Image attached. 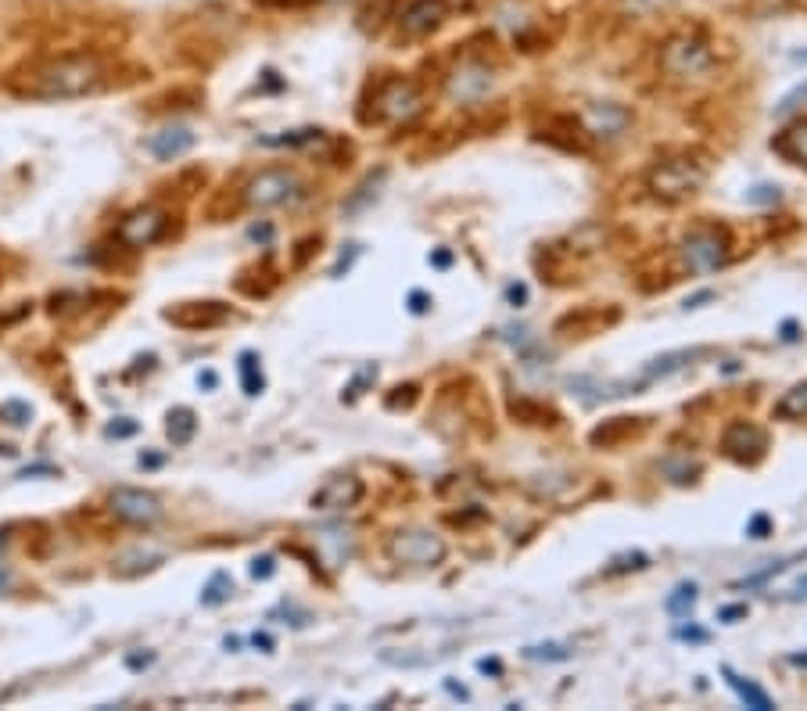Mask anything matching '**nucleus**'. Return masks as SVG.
Segmentation results:
<instances>
[{"mask_svg": "<svg viewBox=\"0 0 807 711\" xmlns=\"http://www.w3.org/2000/svg\"><path fill=\"white\" fill-rule=\"evenodd\" d=\"M772 152L778 158L793 162V166H807V119L804 122H793L778 136H772Z\"/></svg>", "mask_w": 807, "mask_h": 711, "instance_id": "dca6fc26", "label": "nucleus"}, {"mask_svg": "<svg viewBox=\"0 0 807 711\" xmlns=\"http://www.w3.org/2000/svg\"><path fill=\"white\" fill-rule=\"evenodd\" d=\"M707 181V166L689 155H675V158H656L653 169L646 173V187L653 198L661 201H682L696 195Z\"/></svg>", "mask_w": 807, "mask_h": 711, "instance_id": "7ed1b4c3", "label": "nucleus"}, {"mask_svg": "<svg viewBox=\"0 0 807 711\" xmlns=\"http://www.w3.org/2000/svg\"><path fill=\"white\" fill-rule=\"evenodd\" d=\"M158 565H162V554H155V550H133V554H122L115 560V576L119 579H133V576H141V571H152Z\"/></svg>", "mask_w": 807, "mask_h": 711, "instance_id": "6ab92c4d", "label": "nucleus"}, {"mask_svg": "<svg viewBox=\"0 0 807 711\" xmlns=\"http://www.w3.org/2000/svg\"><path fill=\"white\" fill-rule=\"evenodd\" d=\"M152 661H155V654H130V658H126L130 668H144V665H152Z\"/></svg>", "mask_w": 807, "mask_h": 711, "instance_id": "c9c22d12", "label": "nucleus"}, {"mask_svg": "<svg viewBox=\"0 0 807 711\" xmlns=\"http://www.w3.org/2000/svg\"><path fill=\"white\" fill-rule=\"evenodd\" d=\"M445 554H449L445 539L428 528H402L388 539V557L406 568H438Z\"/></svg>", "mask_w": 807, "mask_h": 711, "instance_id": "39448f33", "label": "nucleus"}, {"mask_svg": "<svg viewBox=\"0 0 807 711\" xmlns=\"http://www.w3.org/2000/svg\"><path fill=\"white\" fill-rule=\"evenodd\" d=\"M302 195H306V184L291 169H266L244 187V201L252 209H280V205H291Z\"/></svg>", "mask_w": 807, "mask_h": 711, "instance_id": "0eeeda50", "label": "nucleus"}, {"mask_svg": "<svg viewBox=\"0 0 807 711\" xmlns=\"http://www.w3.org/2000/svg\"><path fill=\"white\" fill-rule=\"evenodd\" d=\"M190 147H195V133H190L187 127H166V130L147 136V152L162 162L180 158L184 152H190Z\"/></svg>", "mask_w": 807, "mask_h": 711, "instance_id": "2eb2a0df", "label": "nucleus"}, {"mask_svg": "<svg viewBox=\"0 0 807 711\" xmlns=\"http://www.w3.org/2000/svg\"><path fill=\"white\" fill-rule=\"evenodd\" d=\"M721 453L736 463H758L769 453V431L754 420H736L721 435Z\"/></svg>", "mask_w": 807, "mask_h": 711, "instance_id": "6e6552de", "label": "nucleus"}, {"mask_svg": "<svg viewBox=\"0 0 807 711\" xmlns=\"http://www.w3.org/2000/svg\"><path fill=\"white\" fill-rule=\"evenodd\" d=\"M0 420L11 424V428H25L33 420V406L22 400H4L0 403Z\"/></svg>", "mask_w": 807, "mask_h": 711, "instance_id": "393cba45", "label": "nucleus"}, {"mask_svg": "<svg viewBox=\"0 0 807 711\" xmlns=\"http://www.w3.org/2000/svg\"><path fill=\"white\" fill-rule=\"evenodd\" d=\"M678 639H707L704 628H678Z\"/></svg>", "mask_w": 807, "mask_h": 711, "instance_id": "e433bc0d", "label": "nucleus"}, {"mask_svg": "<svg viewBox=\"0 0 807 711\" xmlns=\"http://www.w3.org/2000/svg\"><path fill=\"white\" fill-rule=\"evenodd\" d=\"M635 431H639V424H632V417H618V420H610L607 428H596L593 442L596 446H610L613 439H624V435H635Z\"/></svg>", "mask_w": 807, "mask_h": 711, "instance_id": "b1692460", "label": "nucleus"}, {"mask_svg": "<svg viewBox=\"0 0 807 711\" xmlns=\"http://www.w3.org/2000/svg\"><path fill=\"white\" fill-rule=\"evenodd\" d=\"M255 647H263V650H269L273 644H269V636H255Z\"/></svg>", "mask_w": 807, "mask_h": 711, "instance_id": "c03bdc74", "label": "nucleus"}, {"mask_svg": "<svg viewBox=\"0 0 807 711\" xmlns=\"http://www.w3.org/2000/svg\"><path fill=\"white\" fill-rule=\"evenodd\" d=\"M241 389H244V395H258V392L266 389L263 367H258V356L255 352H241Z\"/></svg>", "mask_w": 807, "mask_h": 711, "instance_id": "4be33fe9", "label": "nucleus"}, {"mask_svg": "<svg viewBox=\"0 0 807 711\" xmlns=\"http://www.w3.org/2000/svg\"><path fill=\"white\" fill-rule=\"evenodd\" d=\"M477 668H482V672H499V661H482Z\"/></svg>", "mask_w": 807, "mask_h": 711, "instance_id": "79ce46f5", "label": "nucleus"}, {"mask_svg": "<svg viewBox=\"0 0 807 711\" xmlns=\"http://www.w3.org/2000/svg\"><path fill=\"white\" fill-rule=\"evenodd\" d=\"M491 84H496L491 68H488L485 62L467 58V62H460V65L453 68V76H449L445 90H449V98H453V101H460V105H474V101H482L485 94L491 90Z\"/></svg>", "mask_w": 807, "mask_h": 711, "instance_id": "9d476101", "label": "nucleus"}, {"mask_svg": "<svg viewBox=\"0 0 807 711\" xmlns=\"http://www.w3.org/2000/svg\"><path fill=\"white\" fill-rule=\"evenodd\" d=\"M273 571H277V560H273L269 554H266V557H255V560H252V579H263V582H266V579L273 576Z\"/></svg>", "mask_w": 807, "mask_h": 711, "instance_id": "2f4dec72", "label": "nucleus"}, {"mask_svg": "<svg viewBox=\"0 0 807 711\" xmlns=\"http://www.w3.org/2000/svg\"><path fill=\"white\" fill-rule=\"evenodd\" d=\"M628 127V112L621 105H596L585 112V130L593 136H618Z\"/></svg>", "mask_w": 807, "mask_h": 711, "instance_id": "f3484780", "label": "nucleus"}, {"mask_svg": "<svg viewBox=\"0 0 807 711\" xmlns=\"http://www.w3.org/2000/svg\"><path fill=\"white\" fill-rule=\"evenodd\" d=\"M524 654H528V658H535V661H539V658H550V661H553V658H567L571 650H567V647H560V644H550V647H528Z\"/></svg>", "mask_w": 807, "mask_h": 711, "instance_id": "7c9ffc66", "label": "nucleus"}, {"mask_svg": "<svg viewBox=\"0 0 807 711\" xmlns=\"http://www.w3.org/2000/svg\"><path fill=\"white\" fill-rule=\"evenodd\" d=\"M198 385H201V389H215V374H212V371H204V374L198 378Z\"/></svg>", "mask_w": 807, "mask_h": 711, "instance_id": "ea45409f", "label": "nucleus"}, {"mask_svg": "<svg viewBox=\"0 0 807 711\" xmlns=\"http://www.w3.org/2000/svg\"><path fill=\"white\" fill-rule=\"evenodd\" d=\"M166 320L176 327H187V331H198V327H219L230 320V306L223 303H184L166 309Z\"/></svg>", "mask_w": 807, "mask_h": 711, "instance_id": "4468645a", "label": "nucleus"}, {"mask_svg": "<svg viewBox=\"0 0 807 711\" xmlns=\"http://www.w3.org/2000/svg\"><path fill=\"white\" fill-rule=\"evenodd\" d=\"M423 108V94L413 79L391 76L374 90V122H388V127H402V122L417 119Z\"/></svg>", "mask_w": 807, "mask_h": 711, "instance_id": "20e7f679", "label": "nucleus"}, {"mask_svg": "<svg viewBox=\"0 0 807 711\" xmlns=\"http://www.w3.org/2000/svg\"><path fill=\"white\" fill-rule=\"evenodd\" d=\"M646 565H650V557L635 550V554H624L618 560H610L607 576H624V571H639V568H646Z\"/></svg>", "mask_w": 807, "mask_h": 711, "instance_id": "c85d7f7f", "label": "nucleus"}, {"mask_svg": "<svg viewBox=\"0 0 807 711\" xmlns=\"http://www.w3.org/2000/svg\"><path fill=\"white\" fill-rule=\"evenodd\" d=\"M108 507H112V514L119 517V522L126 525H158L162 522V500L155 496V492H144V489H115L112 500H108Z\"/></svg>", "mask_w": 807, "mask_h": 711, "instance_id": "1a4fd4ad", "label": "nucleus"}, {"mask_svg": "<svg viewBox=\"0 0 807 711\" xmlns=\"http://www.w3.org/2000/svg\"><path fill=\"white\" fill-rule=\"evenodd\" d=\"M360 500H363V482H360V478H355V474H334V478H327L317 492H312V511L341 514V511H352Z\"/></svg>", "mask_w": 807, "mask_h": 711, "instance_id": "f8f14e48", "label": "nucleus"}, {"mask_svg": "<svg viewBox=\"0 0 807 711\" xmlns=\"http://www.w3.org/2000/svg\"><path fill=\"white\" fill-rule=\"evenodd\" d=\"M721 676L729 679V687L740 693V701L747 704V708H754V711H772L775 704H772V697L764 693L758 682H750V679H743V676H736L732 668H721Z\"/></svg>", "mask_w": 807, "mask_h": 711, "instance_id": "a211bd4d", "label": "nucleus"}, {"mask_svg": "<svg viewBox=\"0 0 807 711\" xmlns=\"http://www.w3.org/2000/svg\"><path fill=\"white\" fill-rule=\"evenodd\" d=\"M166 431H169L173 446H187L190 439H195V431H198V417H195V409H187V406H176L173 414H169V424H166Z\"/></svg>", "mask_w": 807, "mask_h": 711, "instance_id": "aec40b11", "label": "nucleus"}, {"mask_svg": "<svg viewBox=\"0 0 807 711\" xmlns=\"http://www.w3.org/2000/svg\"><path fill=\"white\" fill-rule=\"evenodd\" d=\"M115 234L126 249H147V244H155L162 234H166V216H162L158 209H136L119 223Z\"/></svg>", "mask_w": 807, "mask_h": 711, "instance_id": "ddd939ff", "label": "nucleus"}, {"mask_svg": "<svg viewBox=\"0 0 807 711\" xmlns=\"http://www.w3.org/2000/svg\"><path fill=\"white\" fill-rule=\"evenodd\" d=\"M743 614H747V608H725V611H721V619L729 622V619H743Z\"/></svg>", "mask_w": 807, "mask_h": 711, "instance_id": "4c0bfd02", "label": "nucleus"}, {"mask_svg": "<svg viewBox=\"0 0 807 711\" xmlns=\"http://www.w3.org/2000/svg\"><path fill=\"white\" fill-rule=\"evenodd\" d=\"M230 593H234V579H230L226 571H215V576L209 579V586L201 590V604L215 608V604H223V600H230Z\"/></svg>", "mask_w": 807, "mask_h": 711, "instance_id": "5701e85b", "label": "nucleus"}, {"mask_svg": "<svg viewBox=\"0 0 807 711\" xmlns=\"http://www.w3.org/2000/svg\"><path fill=\"white\" fill-rule=\"evenodd\" d=\"M747 201H754V205H761V201H778V187H754L747 195Z\"/></svg>", "mask_w": 807, "mask_h": 711, "instance_id": "72a5a7b5", "label": "nucleus"}, {"mask_svg": "<svg viewBox=\"0 0 807 711\" xmlns=\"http://www.w3.org/2000/svg\"><path fill=\"white\" fill-rule=\"evenodd\" d=\"M8 590V571H0V593Z\"/></svg>", "mask_w": 807, "mask_h": 711, "instance_id": "a18cd8bd", "label": "nucleus"}, {"mask_svg": "<svg viewBox=\"0 0 807 711\" xmlns=\"http://www.w3.org/2000/svg\"><path fill=\"white\" fill-rule=\"evenodd\" d=\"M693 604H696V586L693 582L689 586H678V590L667 597V611H672V614H689Z\"/></svg>", "mask_w": 807, "mask_h": 711, "instance_id": "cd10ccee", "label": "nucleus"}, {"mask_svg": "<svg viewBox=\"0 0 807 711\" xmlns=\"http://www.w3.org/2000/svg\"><path fill=\"white\" fill-rule=\"evenodd\" d=\"M101 79H104V65L93 54H65V58L33 65L15 84V94L36 101H73L98 90Z\"/></svg>", "mask_w": 807, "mask_h": 711, "instance_id": "f257e3e1", "label": "nucleus"}, {"mask_svg": "<svg viewBox=\"0 0 807 711\" xmlns=\"http://www.w3.org/2000/svg\"><path fill=\"white\" fill-rule=\"evenodd\" d=\"M661 68L675 84H696L715 73V51L696 33H678L661 47Z\"/></svg>", "mask_w": 807, "mask_h": 711, "instance_id": "f03ea898", "label": "nucleus"}, {"mask_svg": "<svg viewBox=\"0 0 807 711\" xmlns=\"http://www.w3.org/2000/svg\"><path fill=\"white\" fill-rule=\"evenodd\" d=\"M769 528H772L769 514H758V517H750V525H747V536H754V539H764V536H769Z\"/></svg>", "mask_w": 807, "mask_h": 711, "instance_id": "473e14b6", "label": "nucleus"}, {"mask_svg": "<svg viewBox=\"0 0 807 711\" xmlns=\"http://www.w3.org/2000/svg\"><path fill=\"white\" fill-rule=\"evenodd\" d=\"M513 417L528 424H556V414L550 406H531V403H513Z\"/></svg>", "mask_w": 807, "mask_h": 711, "instance_id": "bb28decb", "label": "nucleus"}, {"mask_svg": "<svg viewBox=\"0 0 807 711\" xmlns=\"http://www.w3.org/2000/svg\"><path fill=\"white\" fill-rule=\"evenodd\" d=\"M136 431H141V424H136L133 417H119L104 428L108 439H130V435H136Z\"/></svg>", "mask_w": 807, "mask_h": 711, "instance_id": "c756f323", "label": "nucleus"}, {"mask_svg": "<svg viewBox=\"0 0 807 711\" xmlns=\"http://www.w3.org/2000/svg\"><path fill=\"white\" fill-rule=\"evenodd\" d=\"M678 255L689 273H715L729 263V238L718 227H696L682 241Z\"/></svg>", "mask_w": 807, "mask_h": 711, "instance_id": "423d86ee", "label": "nucleus"}, {"mask_svg": "<svg viewBox=\"0 0 807 711\" xmlns=\"http://www.w3.org/2000/svg\"><path fill=\"white\" fill-rule=\"evenodd\" d=\"M510 303H524V288H521V284H513V288H510Z\"/></svg>", "mask_w": 807, "mask_h": 711, "instance_id": "a19ab883", "label": "nucleus"}, {"mask_svg": "<svg viewBox=\"0 0 807 711\" xmlns=\"http://www.w3.org/2000/svg\"><path fill=\"white\" fill-rule=\"evenodd\" d=\"M775 417L778 420H807V381L804 385H793L783 400L775 403Z\"/></svg>", "mask_w": 807, "mask_h": 711, "instance_id": "412c9836", "label": "nucleus"}, {"mask_svg": "<svg viewBox=\"0 0 807 711\" xmlns=\"http://www.w3.org/2000/svg\"><path fill=\"white\" fill-rule=\"evenodd\" d=\"M309 141H320V130H291L284 136H263V144H269V147H298V144H309Z\"/></svg>", "mask_w": 807, "mask_h": 711, "instance_id": "a878e982", "label": "nucleus"}, {"mask_svg": "<svg viewBox=\"0 0 807 711\" xmlns=\"http://www.w3.org/2000/svg\"><path fill=\"white\" fill-rule=\"evenodd\" d=\"M434 266H449V252H438L434 255Z\"/></svg>", "mask_w": 807, "mask_h": 711, "instance_id": "37998d69", "label": "nucleus"}, {"mask_svg": "<svg viewBox=\"0 0 807 711\" xmlns=\"http://www.w3.org/2000/svg\"><path fill=\"white\" fill-rule=\"evenodd\" d=\"M409 303H413V313H423V309H428V298H423L420 292H413V298H409Z\"/></svg>", "mask_w": 807, "mask_h": 711, "instance_id": "58836bf2", "label": "nucleus"}, {"mask_svg": "<svg viewBox=\"0 0 807 711\" xmlns=\"http://www.w3.org/2000/svg\"><path fill=\"white\" fill-rule=\"evenodd\" d=\"M797 101H807V87H800V90H793L789 98H783V105H778V116H786V112H793V108H797Z\"/></svg>", "mask_w": 807, "mask_h": 711, "instance_id": "f704fd0d", "label": "nucleus"}, {"mask_svg": "<svg viewBox=\"0 0 807 711\" xmlns=\"http://www.w3.org/2000/svg\"><path fill=\"white\" fill-rule=\"evenodd\" d=\"M449 19V4L445 0H409L399 15V33L406 40H428L438 33Z\"/></svg>", "mask_w": 807, "mask_h": 711, "instance_id": "9b49d317", "label": "nucleus"}]
</instances>
